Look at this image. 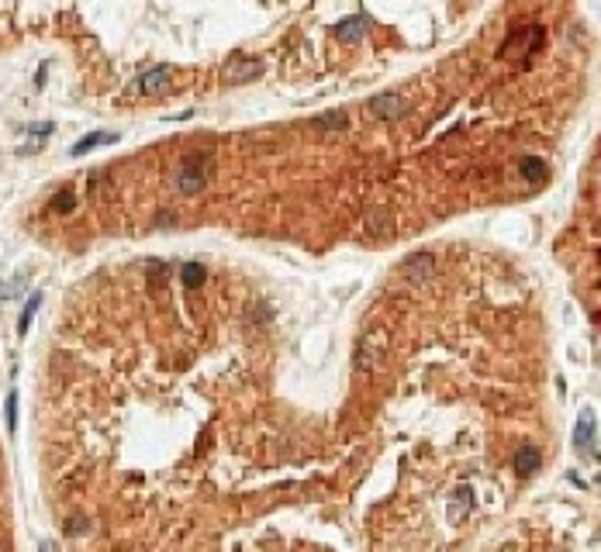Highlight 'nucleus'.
<instances>
[{
  "label": "nucleus",
  "mask_w": 601,
  "mask_h": 552,
  "mask_svg": "<svg viewBox=\"0 0 601 552\" xmlns=\"http://www.w3.org/2000/svg\"><path fill=\"white\" fill-rule=\"evenodd\" d=\"M204 187H207V159L197 156V152L183 156L180 166H176V190H180L183 197H194V193H201Z\"/></svg>",
  "instance_id": "1"
},
{
  "label": "nucleus",
  "mask_w": 601,
  "mask_h": 552,
  "mask_svg": "<svg viewBox=\"0 0 601 552\" xmlns=\"http://www.w3.org/2000/svg\"><path fill=\"white\" fill-rule=\"evenodd\" d=\"M387 228H391V214H387V211H370V214H367V231H370L374 238L387 235Z\"/></svg>",
  "instance_id": "14"
},
{
  "label": "nucleus",
  "mask_w": 601,
  "mask_h": 552,
  "mask_svg": "<svg viewBox=\"0 0 601 552\" xmlns=\"http://www.w3.org/2000/svg\"><path fill=\"white\" fill-rule=\"evenodd\" d=\"M263 73V66H259V59H249V56H238V59H232L225 70H221V80L228 83V87H242V83H249V80H256Z\"/></svg>",
  "instance_id": "3"
},
{
  "label": "nucleus",
  "mask_w": 601,
  "mask_h": 552,
  "mask_svg": "<svg viewBox=\"0 0 601 552\" xmlns=\"http://www.w3.org/2000/svg\"><path fill=\"white\" fill-rule=\"evenodd\" d=\"M8 428H11V432L18 428V394L8 397Z\"/></svg>",
  "instance_id": "19"
},
{
  "label": "nucleus",
  "mask_w": 601,
  "mask_h": 552,
  "mask_svg": "<svg viewBox=\"0 0 601 552\" xmlns=\"http://www.w3.org/2000/svg\"><path fill=\"white\" fill-rule=\"evenodd\" d=\"M387 346H391V339H387V332L384 328H374V332H367V339L360 342V349H356V370H377L384 359H387Z\"/></svg>",
  "instance_id": "2"
},
{
  "label": "nucleus",
  "mask_w": 601,
  "mask_h": 552,
  "mask_svg": "<svg viewBox=\"0 0 601 552\" xmlns=\"http://www.w3.org/2000/svg\"><path fill=\"white\" fill-rule=\"evenodd\" d=\"M170 76H173L170 66H156V70H149V73L139 76L135 90H139V94H166V90H170Z\"/></svg>",
  "instance_id": "5"
},
{
  "label": "nucleus",
  "mask_w": 601,
  "mask_h": 552,
  "mask_svg": "<svg viewBox=\"0 0 601 552\" xmlns=\"http://www.w3.org/2000/svg\"><path fill=\"white\" fill-rule=\"evenodd\" d=\"M28 131H32V135H49V131H52V125H32Z\"/></svg>",
  "instance_id": "20"
},
{
  "label": "nucleus",
  "mask_w": 601,
  "mask_h": 552,
  "mask_svg": "<svg viewBox=\"0 0 601 552\" xmlns=\"http://www.w3.org/2000/svg\"><path fill=\"white\" fill-rule=\"evenodd\" d=\"M529 45H539V28H532V32H518V35L501 49V56H515V52H522V49H529Z\"/></svg>",
  "instance_id": "11"
},
{
  "label": "nucleus",
  "mask_w": 601,
  "mask_h": 552,
  "mask_svg": "<svg viewBox=\"0 0 601 552\" xmlns=\"http://www.w3.org/2000/svg\"><path fill=\"white\" fill-rule=\"evenodd\" d=\"M518 169H522V176H525L529 183H542V180H546V162H542V159H522Z\"/></svg>",
  "instance_id": "13"
},
{
  "label": "nucleus",
  "mask_w": 601,
  "mask_h": 552,
  "mask_svg": "<svg viewBox=\"0 0 601 552\" xmlns=\"http://www.w3.org/2000/svg\"><path fill=\"white\" fill-rule=\"evenodd\" d=\"M39 304H42V294H32V297H28V304H25V311H21V321H18V332H21V335L28 332V325H32V318H35Z\"/></svg>",
  "instance_id": "17"
},
{
  "label": "nucleus",
  "mask_w": 601,
  "mask_h": 552,
  "mask_svg": "<svg viewBox=\"0 0 601 552\" xmlns=\"http://www.w3.org/2000/svg\"><path fill=\"white\" fill-rule=\"evenodd\" d=\"M470 511H473V493H470V487H456V493L449 497V514H453L456 521H463Z\"/></svg>",
  "instance_id": "8"
},
{
  "label": "nucleus",
  "mask_w": 601,
  "mask_h": 552,
  "mask_svg": "<svg viewBox=\"0 0 601 552\" xmlns=\"http://www.w3.org/2000/svg\"><path fill=\"white\" fill-rule=\"evenodd\" d=\"M577 445H580V449H587V445H591V456H594V418H591V414H584V418H580Z\"/></svg>",
  "instance_id": "15"
},
{
  "label": "nucleus",
  "mask_w": 601,
  "mask_h": 552,
  "mask_svg": "<svg viewBox=\"0 0 601 552\" xmlns=\"http://www.w3.org/2000/svg\"><path fill=\"white\" fill-rule=\"evenodd\" d=\"M367 28H370V21H367L363 14H356V18L339 21V25H336V35H339L343 42H360V39L367 35Z\"/></svg>",
  "instance_id": "7"
},
{
  "label": "nucleus",
  "mask_w": 601,
  "mask_h": 552,
  "mask_svg": "<svg viewBox=\"0 0 601 552\" xmlns=\"http://www.w3.org/2000/svg\"><path fill=\"white\" fill-rule=\"evenodd\" d=\"M539 469V452L532 449V445H525V449H518V456H515V476H532Z\"/></svg>",
  "instance_id": "9"
},
{
  "label": "nucleus",
  "mask_w": 601,
  "mask_h": 552,
  "mask_svg": "<svg viewBox=\"0 0 601 552\" xmlns=\"http://www.w3.org/2000/svg\"><path fill=\"white\" fill-rule=\"evenodd\" d=\"M367 111L377 118V121H394V118H401L405 114V100L391 90V94H374L370 100H367Z\"/></svg>",
  "instance_id": "4"
},
{
  "label": "nucleus",
  "mask_w": 601,
  "mask_h": 552,
  "mask_svg": "<svg viewBox=\"0 0 601 552\" xmlns=\"http://www.w3.org/2000/svg\"><path fill=\"white\" fill-rule=\"evenodd\" d=\"M104 142H114V135H111V131H90V135H83L70 152H73V156H87L90 149H97V145H104Z\"/></svg>",
  "instance_id": "10"
},
{
  "label": "nucleus",
  "mask_w": 601,
  "mask_h": 552,
  "mask_svg": "<svg viewBox=\"0 0 601 552\" xmlns=\"http://www.w3.org/2000/svg\"><path fill=\"white\" fill-rule=\"evenodd\" d=\"M401 273L408 276L411 284H425V280H432V273H436V262H432V255H425V252H418V255H411L405 266H401Z\"/></svg>",
  "instance_id": "6"
},
{
  "label": "nucleus",
  "mask_w": 601,
  "mask_h": 552,
  "mask_svg": "<svg viewBox=\"0 0 601 552\" xmlns=\"http://www.w3.org/2000/svg\"><path fill=\"white\" fill-rule=\"evenodd\" d=\"M77 207V200H73V190H63V193H56V200H52V211L56 214H70Z\"/></svg>",
  "instance_id": "18"
},
{
  "label": "nucleus",
  "mask_w": 601,
  "mask_h": 552,
  "mask_svg": "<svg viewBox=\"0 0 601 552\" xmlns=\"http://www.w3.org/2000/svg\"><path fill=\"white\" fill-rule=\"evenodd\" d=\"M204 276H207V269L201 266V262H187L183 269H180V280H183V287H201L204 284Z\"/></svg>",
  "instance_id": "12"
},
{
  "label": "nucleus",
  "mask_w": 601,
  "mask_h": 552,
  "mask_svg": "<svg viewBox=\"0 0 601 552\" xmlns=\"http://www.w3.org/2000/svg\"><path fill=\"white\" fill-rule=\"evenodd\" d=\"M315 128H325V131H332V128H346V114H343V111L318 114V118H315Z\"/></svg>",
  "instance_id": "16"
}]
</instances>
